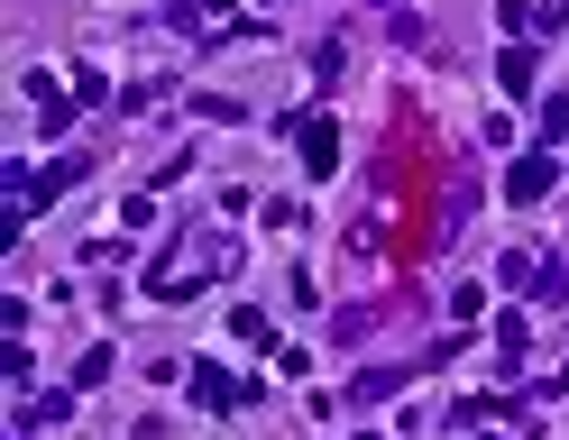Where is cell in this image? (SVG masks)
<instances>
[{"label":"cell","mask_w":569,"mask_h":440,"mask_svg":"<svg viewBox=\"0 0 569 440\" xmlns=\"http://www.w3.org/2000/svg\"><path fill=\"white\" fill-rule=\"evenodd\" d=\"M295 147H303V166H312V174H331V166H340V129H331V120H303Z\"/></svg>","instance_id":"2"},{"label":"cell","mask_w":569,"mask_h":440,"mask_svg":"<svg viewBox=\"0 0 569 440\" xmlns=\"http://www.w3.org/2000/svg\"><path fill=\"white\" fill-rule=\"evenodd\" d=\"M496 83H506V92L523 101V92H532V56H523V47H506V64H496Z\"/></svg>","instance_id":"4"},{"label":"cell","mask_w":569,"mask_h":440,"mask_svg":"<svg viewBox=\"0 0 569 440\" xmlns=\"http://www.w3.org/2000/svg\"><path fill=\"white\" fill-rule=\"evenodd\" d=\"M413 377V367H377V377H359V386H349V394H359V403H377V394H396Z\"/></svg>","instance_id":"5"},{"label":"cell","mask_w":569,"mask_h":440,"mask_svg":"<svg viewBox=\"0 0 569 440\" xmlns=\"http://www.w3.org/2000/svg\"><path fill=\"white\" fill-rule=\"evenodd\" d=\"M202 276H230V239H221V230H193V239L174 248V257H157L148 293H157V303H184V293H193Z\"/></svg>","instance_id":"1"},{"label":"cell","mask_w":569,"mask_h":440,"mask_svg":"<svg viewBox=\"0 0 569 440\" xmlns=\"http://www.w3.org/2000/svg\"><path fill=\"white\" fill-rule=\"evenodd\" d=\"M551 183H560V166H551V157H523V166L506 174V193H515V202H542Z\"/></svg>","instance_id":"3"}]
</instances>
